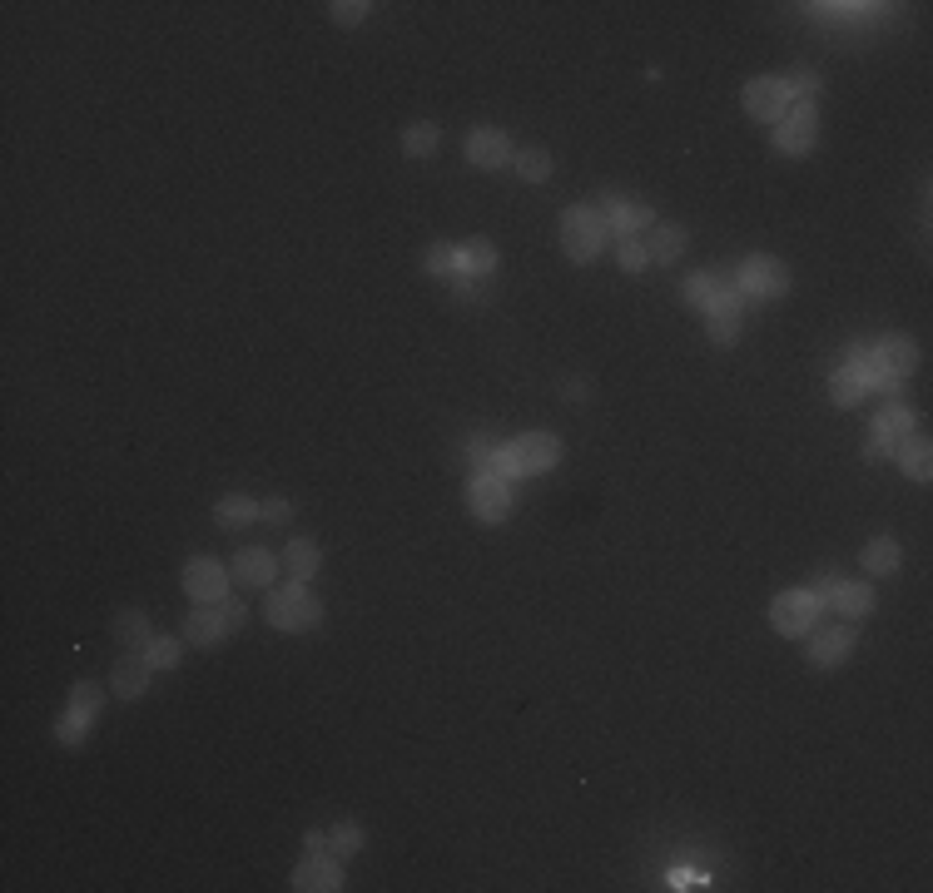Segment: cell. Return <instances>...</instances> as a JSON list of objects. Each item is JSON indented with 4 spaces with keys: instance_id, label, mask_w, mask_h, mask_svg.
Returning a JSON list of instances; mask_svg holds the SVG:
<instances>
[{
    "instance_id": "obj_1",
    "label": "cell",
    "mask_w": 933,
    "mask_h": 893,
    "mask_svg": "<svg viewBox=\"0 0 933 893\" xmlns=\"http://www.w3.org/2000/svg\"><path fill=\"white\" fill-rule=\"evenodd\" d=\"M606 219H601V209H591V204H571L566 214H561V249H566V258L571 263H591V258L606 249Z\"/></svg>"
},
{
    "instance_id": "obj_2",
    "label": "cell",
    "mask_w": 933,
    "mask_h": 893,
    "mask_svg": "<svg viewBox=\"0 0 933 893\" xmlns=\"http://www.w3.org/2000/svg\"><path fill=\"white\" fill-rule=\"evenodd\" d=\"M268 626L273 631H308V626H318L323 621V606H318V596L308 591V581H293V586H283V591H268Z\"/></svg>"
},
{
    "instance_id": "obj_3",
    "label": "cell",
    "mask_w": 933,
    "mask_h": 893,
    "mask_svg": "<svg viewBox=\"0 0 933 893\" xmlns=\"http://www.w3.org/2000/svg\"><path fill=\"white\" fill-rule=\"evenodd\" d=\"M100 705H105V690H100V685H90V680L75 685V695H70V705H65V715H60V725H55L60 745H80V740L90 735Z\"/></svg>"
},
{
    "instance_id": "obj_4",
    "label": "cell",
    "mask_w": 933,
    "mask_h": 893,
    "mask_svg": "<svg viewBox=\"0 0 933 893\" xmlns=\"http://www.w3.org/2000/svg\"><path fill=\"white\" fill-rule=\"evenodd\" d=\"M790 105H795V95L785 90V80H780V75H760V80H750V85H745V115H750V120L780 125V120L790 115Z\"/></svg>"
},
{
    "instance_id": "obj_5",
    "label": "cell",
    "mask_w": 933,
    "mask_h": 893,
    "mask_svg": "<svg viewBox=\"0 0 933 893\" xmlns=\"http://www.w3.org/2000/svg\"><path fill=\"white\" fill-rule=\"evenodd\" d=\"M814 616H819V601L809 596V591H780L775 601H770V626L780 631V636H809L814 631Z\"/></svg>"
},
{
    "instance_id": "obj_6",
    "label": "cell",
    "mask_w": 933,
    "mask_h": 893,
    "mask_svg": "<svg viewBox=\"0 0 933 893\" xmlns=\"http://www.w3.org/2000/svg\"><path fill=\"white\" fill-rule=\"evenodd\" d=\"M735 288L740 293H755V298H775V293H785L790 288V268L780 263V258H745L740 263V273H735Z\"/></svg>"
},
{
    "instance_id": "obj_7",
    "label": "cell",
    "mask_w": 933,
    "mask_h": 893,
    "mask_svg": "<svg viewBox=\"0 0 933 893\" xmlns=\"http://www.w3.org/2000/svg\"><path fill=\"white\" fill-rule=\"evenodd\" d=\"M184 591H189L199 606H219V601L229 596V571H224V561L194 556V561L184 566Z\"/></svg>"
},
{
    "instance_id": "obj_8",
    "label": "cell",
    "mask_w": 933,
    "mask_h": 893,
    "mask_svg": "<svg viewBox=\"0 0 933 893\" xmlns=\"http://www.w3.org/2000/svg\"><path fill=\"white\" fill-rule=\"evenodd\" d=\"M814 129H819L814 100H795L790 115L775 129V149H780V154H809V149H814Z\"/></svg>"
},
{
    "instance_id": "obj_9",
    "label": "cell",
    "mask_w": 933,
    "mask_h": 893,
    "mask_svg": "<svg viewBox=\"0 0 933 893\" xmlns=\"http://www.w3.org/2000/svg\"><path fill=\"white\" fill-rule=\"evenodd\" d=\"M293 889H298V893H333V889H343V864H338V854H308V859L293 869Z\"/></svg>"
},
{
    "instance_id": "obj_10",
    "label": "cell",
    "mask_w": 933,
    "mask_h": 893,
    "mask_svg": "<svg viewBox=\"0 0 933 893\" xmlns=\"http://www.w3.org/2000/svg\"><path fill=\"white\" fill-rule=\"evenodd\" d=\"M512 457H517L522 477H532V472H546V467L561 462V442H556L551 432H527V437L512 442Z\"/></svg>"
},
{
    "instance_id": "obj_11",
    "label": "cell",
    "mask_w": 933,
    "mask_h": 893,
    "mask_svg": "<svg viewBox=\"0 0 933 893\" xmlns=\"http://www.w3.org/2000/svg\"><path fill=\"white\" fill-rule=\"evenodd\" d=\"M467 502H472V511L482 516V521H507V511H512V482H497V477H477L472 487H467Z\"/></svg>"
},
{
    "instance_id": "obj_12",
    "label": "cell",
    "mask_w": 933,
    "mask_h": 893,
    "mask_svg": "<svg viewBox=\"0 0 933 893\" xmlns=\"http://www.w3.org/2000/svg\"><path fill=\"white\" fill-rule=\"evenodd\" d=\"M467 159L477 164V169H502L507 159H512V139H507V129H472L467 134Z\"/></svg>"
},
{
    "instance_id": "obj_13",
    "label": "cell",
    "mask_w": 933,
    "mask_h": 893,
    "mask_svg": "<svg viewBox=\"0 0 933 893\" xmlns=\"http://www.w3.org/2000/svg\"><path fill=\"white\" fill-rule=\"evenodd\" d=\"M278 566H283V556H273L268 546H244L239 556H234V576L244 581V586H273V576H278Z\"/></svg>"
},
{
    "instance_id": "obj_14",
    "label": "cell",
    "mask_w": 933,
    "mask_h": 893,
    "mask_svg": "<svg viewBox=\"0 0 933 893\" xmlns=\"http://www.w3.org/2000/svg\"><path fill=\"white\" fill-rule=\"evenodd\" d=\"M606 229L611 234H621V239H636L646 224H651V209L646 204H636V199H621V194H606Z\"/></svg>"
},
{
    "instance_id": "obj_15",
    "label": "cell",
    "mask_w": 933,
    "mask_h": 893,
    "mask_svg": "<svg viewBox=\"0 0 933 893\" xmlns=\"http://www.w3.org/2000/svg\"><path fill=\"white\" fill-rule=\"evenodd\" d=\"M224 636H229V621H224L219 606H194L184 616V640L189 645H219Z\"/></svg>"
},
{
    "instance_id": "obj_16",
    "label": "cell",
    "mask_w": 933,
    "mask_h": 893,
    "mask_svg": "<svg viewBox=\"0 0 933 893\" xmlns=\"http://www.w3.org/2000/svg\"><path fill=\"white\" fill-rule=\"evenodd\" d=\"M849 650H854V631H849V626H834V631H814V636H809V660H814V665H839V660H849Z\"/></svg>"
},
{
    "instance_id": "obj_17",
    "label": "cell",
    "mask_w": 933,
    "mask_h": 893,
    "mask_svg": "<svg viewBox=\"0 0 933 893\" xmlns=\"http://www.w3.org/2000/svg\"><path fill=\"white\" fill-rule=\"evenodd\" d=\"M149 660L144 655H125L120 665H115V675H110V690L120 695V700H139L144 690H149Z\"/></svg>"
},
{
    "instance_id": "obj_18",
    "label": "cell",
    "mask_w": 933,
    "mask_h": 893,
    "mask_svg": "<svg viewBox=\"0 0 933 893\" xmlns=\"http://www.w3.org/2000/svg\"><path fill=\"white\" fill-rule=\"evenodd\" d=\"M869 353H874V363H879L884 373H894V378H909V373H914V363H919V353H914V343H909V338H879Z\"/></svg>"
},
{
    "instance_id": "obj_19",
    "label": "cell",
    "mask_w": 933,
    "mask_h": 893,
    "mask_svg": "<svg viewBox=\"0 0 933 893\" xmlns=\"http://www.w3.org/2000/svg\"><path fill=\"white\" fill-rule=\"evenodd\" d=\"M874 437H884L889 447H899L904 437H914V412L894 397V402H884L879 412H874Z\"/></svg>"
},
{
    "instance_id": "obj_20",
    "label": "cell",
    "mask_w": 933,
    "mask_h": 893,
    "mask_svg": "<svg viewBox=\"0 0 933 893\" xmlns=\"http://www.w3.org/2000/svg\"><path fill=\"white\" fill-rule=\"evenodd\" d=\"M318 561H323V551H318V541H308V536H293V541L283 546V571H288L293 581H313Z\"/></svg>"
},
{
    "instance_id": "obj_21",
    "label": "cell",
    "mask_w": 933,
    "mask_h": 893,
    "mask_svg": "<svg viewBox=\"0 0 933 893\" xmlns=\"http://www.w3.org/2000/svg\"><path fill=\"white\" fill-rule=\"evenodd\" d=\"M844 621H864L869 611H874V591L864 586V581H839V591H834V601H829Z\"/></svg>"
},
{
    "instance_id": "obj_22",
    "label": "cell",
    "mask_w": 933,
    "mask_h": 893,
    "mask_svg": "<svg viewBox=\"0 0 933 893\" xmlns=\"http://www.w3.org/2000/svg\"><path fill=\"white\" fill-rule=\"evenodd\" d=\"M899 561H904V551H899L894 536H874L864 546V571L869 576H889V571H899Z\"/></svg>"
},
{
    "instance_id": "obj_23",
    "label": "cell",
    "mask_w": 933,
    "mask_h": 893,
    "mask_svg": "<svg viewBox=\"0 0 933 893\" xmlns=\"http://www.w3.org/2000/svg\"><path fill=\"white\" fill-rule=\"evenodd\" d=\"M685 244H690V234H685L680 224H661V229L651 234L646 254H651V263H675V258L685 254Z\"/></svg>"
},
{
    "instance_id": "obj_24",
    "label": "cell",
    "mask_w": 933,
    "mask_h": 893,
    "mask_svg": "<svg viewBox=\"0 0 933 893\" xmlns=\"http://www.w3.org/2000/svg\"><path fill=\"white\" fill-rule=\"evenodd\" d=\"M492 268H497V249L487 239L457 244V273H492Z\"/></svg>"
},
{
    "instance_id": "obj_25",
    "label": "cell",
    "mask_w": 933,
    "mask_h": 893,
    "mask_svg": "<svg viewBox=\"0 0 933 893\" xmlns=\"http://www.w3.org/2000/svg\"><path fill=\"white\" fill-rule=\"evenodd\" d=\"M259 516H264V511H259L254 497H224V502L214 507V521L229 526V531H239V526H249V521H259Z\"/></svg>"
},
{
    "instance_id": "obj_26",
    "label": "cell",
    "mask_w": 933,
    "mask_h": 893,
    "mask_svg": "<svg viewBox=\"0 0 933 893\" xmlns=\"http://www.w3.org/2000/svg\"><path fill=\"white\" fill-rule=\"evenodd\" d=\"M904 452H899V467L914 477V482H929V472H933V457H929V442L924 437H904L899 442Z\"/></svg>"
},
{
    "instance_id": "obj_27",
    "label": "cell",
    "mask_w": 933,
    "mask_h": 893,
    "mask_svg": "<svg viewBox=\"0 0 933 893\" xmlns=\"http://www.w3.org/2000/svg\"><path fill=\"white\" fill-rule=\"evenodd\" d=\"M720 288H725V278H720V273H690L680 293H685V303H690V308H705V313H710V303H715V293H720Z\"/></svg>"
},
{
    "instance_id": "obj_28",
    "label": "cell",
    "mask_w": 933,
    "mask_h": 893,
    "mask_svg": "<svg viewBox=\"0 0 933 893\" xmlns=\"http://www.w3.org/2000/svg\"><path fill=\"white\" fill-rule=\"evenodd\" d=\"M402 149L412 154V159H427L432 149H437V125L432 120H417V125L402 129Z\"/></svg>"
},
{
    "instance_id": "obj_29",
    "label": "cell",
    "mask_w": 933,
    "mask_h": 893,
    "mask_svg": "<svg viewBox=\"0 0 933 893\" xmlns=\"http://www.w3.org/2000/svg\"><path fill=\"white\" fill-rule=\"evenodd\" d=\"M512 164H517V174L527 184H546L551 179V154L546 149H522V154H512Z\"/></svg>"
},
{
    "instance_id": "obj_30",
    "label": "cell",
    "mask_w": 933,
    "mask_h": 893,
    "mask_svg": "<svg viewBox=\"0 0 933 893\" xmlns=\"http://www.w3.org/2000/svg\"><path fill=\"white\" fill-rule=\"evenodd\" d=\"M139 655H144L154 670H174V665H179V655H184V645H179V640H169V636H154L144 650H139Z\"/></svg>"
},
{
    "instance_id": "obj_31",
    "label": "cell",
    "mask_w": 933,
    "mask_h": 893,
    "mask_svg": "<svg viewBox=\"0 0 933 893\" xmlns=\"http://www.w3.org/2000/svg\"><path fill=\"white\" fill-rule=\"evenodd\" d=\"M328 849H333L338 859H353V854L363 849V829H358L353 819H343V824H333V834H328Z\"/></svg>"
},
{
    "instance_id": "obj_32",
    "label": "cell",
    "mask_w": 933,
    "mask_h": 893,
    "mask_svg": "<svg viewBox=\"0 0 933 893\" xmlns=\"http://www.w3.org/2000/svg\"><path fill=\"white\" fill-rule=\"evenodd\" d=\"M780 80H785V90H790L795 100H809L814 90H824V80H819V70H809V65H795V70H785Z\"/></svg>"
},
{
    "instance_id": "obj_33",
    "label": "cell",
    "mask_w": 933,
    "mask_h": 893,
    "mask_svg": "<svg viewBox=\"0 0 933 893\" xmlns=\"http://www.w3.org/2000/svg\"><path fill=\"white\" fill-rule=\"evenodd\" d=\"M115 636L125 640V645H139V650H144V645L154 640V636H149V621H144L139 611H125V616L115 621Z\"/></svg>"
},
{
    "instance_id": "obj_34",
    "label": "cell",
    "mask_w": 933,
    "mask_h": 893,
    "mask_svg": "<svg viewBox=\"0 0 933 893\" xmlns=\"http://www.w3.org/2000/svg\"><path fill=\"white\" fill-rule=\"evenodd\" d=\"M829 397H834L839 407H854V402H864V387H859L849 373H844V368H839V373L829 378Z\"/></svg>"
},
{
    "instance_id": "obj_35",
    "label": "cell",
    "mask_w": 933,
    "mask_h": 893,
    "mask_svg": "<svg viewBox=\"0 0 933 893\" xmlns=\"http://www.w3.org/2000/svg\"><path fill=\"white\" fill-rule=\"evenodd\" d=\"M427 273H437V278L457 273V244H432L427 249Z\"/></svg>"
},
{
    "instance_id": "obj_36",
    "label": "cell",
    "mask_w": 933,
    "mask_h": 893,
    "mask_svg": "<svg viewBox=\"0 0 933 893\" xmlns=\"http://www.w3.org/2000/svg\"><path fill=\"white\" fill-rule=\"evenodd\" d=\"M328 10H333V20H338V25H363L373 5H368V0H333Z\"/></svg>"
},
{
    "instance_id": "obj_37",
    "label": "cell",
    "mask_w": 933,
    "mask_h": 893,
    "mask_svg": "<svg viewBox=\"0 0 933 893\" xmlns=\"http://www.w3.org/2000/svg\"><path fill=\"white\" fill-rule=\"evenodd\" d=\"M497 447H502V442H497V437H487V432H472V437H467V457H472L482 472H487V462L497 457Z\"/></svg>"
},
{
    "instance_id": "obj_38",
    "label": "cell",
    "mask_w": 933,
    "mask_h": 893,
    "mask_svg": "<svg viewBox=\"0 0 933 893\" xmlns=\"http://www.w3.org/2000/svg\"><path fill=\"white\" fill-rule=\"evenodd\" d=\"M487 477H497V482H517V477H522V467H517L512 447H497V457L487 462Z\"/></svg>"
},
{
    "instance_id": "obj_39",
    "label": "cell",
    "mask_w": 933,
    "mask_h": 893,
    "mask_svg": "<svg viewBox=\"0 0 933 893\" xmlns=\"http://www.w3.org/2000/svg\"><path fill=\"white\" fill-rule=\"evenodd\" d=\"M616 258H621V268H626V273H641V268L651 263V254H646V244H636V239H621V249H616Z\"/></svg>"
},
{
    "instance_id": "obj_40",
    "label": "cell",
    "mask_w": 933,
    "mask_h": 893,
    "mask_svg": "<svg viewBox=\"0 0 933 893\" xmlns=\"http://www.w3.org/2000/svg\"><path fill=\"white\" fill-rule=\"evenodd\" d=\"M804 591H809L819 606H829V601H834V591H839V576H834V571H819V576H814Z\"/></svg>"
},
{
    "instance_id": "obj_41",
    "label": "cell",
    "mask_w": 933,
    "mask_h": 893,
    "mask_svg": "<svg viewBox=\"0 0 933 893\" xmlns=\"http://www.w3.org/2000/svg\"><path fill=\"white\" fill-rule=\"evenodd\" d=\"M710 338H715L720 348H730V343L740 338V313H735V318H715V323H710Z\"/></svg>"
},
{
    "instance_id": "obj_42",
    "label": "cell",
    "mask_w": 933,
    "mask_h": 893,
    "mask_svg": "<svg viewBox=\"0 0 933 893\" xmlns=\"http://www.w3.org/2000/svg\"><path fill=\"white\" fill-rule=\"evenodd\" d=\"M219 611H224V621H229V631H239V626L249 621V606H244V601H234V596H224V601H219Z\"/></svg>"
},
{
    "instance_id": "obj_43",
    "label": "cell",
    "mask_w": 933,
    "mask_h": 893,
    "mask_svg": "<svg viewBox=\"0 0 933 893\" xmlns=\"http://www.w3.org/2000/svg\"><path fill=\"white\" fill-rule=\"evenodd\" d=\"M259 511H264L268 521H288V516H293V507H288L283 497H268V502H259Z\"/></svg>"
},
{
    "instance_id": "obj_44",
    "label": "cell",
    "mask_w": 933,
    "mask_h": 893,
    "mask_svg": "<svg viewBox=\"0 0 933 893\" xmlns=\"http://www.w3.org/2000/svg\"><path fill=\"white\" fill-rule=\"evenodd\" d=\"M889 452H894V447H889L884 437H874V432H869V442H864V457H869V462H879V457H889Z\"/></svg>"
},
{
    "instance_id": "obj_45",
    "label": "cell",
    "mask_w": 933,
    "mask_h": 893,
    "mask_svg": "<svg viewBox=\"0 0 933 893\" xmlns=\"http://www.w3.org/2000/svg\"><path fill=\"white\" fill-rule=\"evenodd\" d=\"M323 849H328V834L308 829V834H303V854H323Z\"/></svg>"
}]
</instances>
